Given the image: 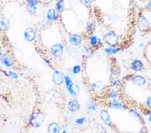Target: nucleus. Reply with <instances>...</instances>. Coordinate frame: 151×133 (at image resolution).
Here are the masks:
<instances>
[{
	"mask_svg": "<svg viewBox=\"0 0 151 133\" xmlns=\"http://www.w3.org/2000/svg\"><path fill=\"white\" fill-rule=\"evenodd\" d=\"M48 131L51 133H58L60 131V127L57 123L52 122L48 125Z\"/></svg>",
	"mask_w": 151,
	"mask_h": 133,
	"instance_id": "nucleus-14",
	"label": "nucleus"
},
{
	"mask_svg": "<svg viewBox=\"0 0 151 133\" xmlns=\"http://www.w3.org/2000/svg\"><path fill=\"white\" fill-rule=\"evenodd\" d=\"M116 93L124 105L143 116L151 115V81L140 73L133 72L122 77Z\"/></svg>",
	"mask_w": 151,
	"mask_h": 133,
	"instance_id": "nucleus-2",
	"label": "nucleus"
},
{
	"mask_svg": "<svg viewBox=\"0 0 151 133\" xmlns=\"http://www.w3.org/2000/svg\"><path fill=\"white\" fill-rule=\"evenodd\" d=\"M44 119H45V117H44L42 114L40 112H37L35 114H34L32 117L31 124L35 128H38L42 124Z\"/></svg>",
	"mask_w": 151,
	"mask_h": 133,
	"instance_id": "nucleus-6",
	"label": "nucleus"
},
{
	"mask_svg": "<svg viewBox=\"0 0 151 133\" xmlns=\"http://www.w3.org/2000/svg\"><path fill=\"white\" fill-rule=\"evenodd\" d=\"M63 49H64V48L61 44H56L51 47V54L54 57H60L63 55Z\"/></svg>",
	"mask_w": 151,
	"mask_h": 133,
	"instance_id": "nucleus-8",
	"label": "nucleus"
},
{
	"mask_svg": "<svg viewBox=\"0 0 151 133\" xmlns=\"http://www.w3.org/2000/svg\"><path fill=\"white\" fill-rule=\"evenodd\" d=\"M65 83H66L67 88L68 89V91H69V93L72 96H76V86H74L73 84L72 83V81L70 80L69 77H65Z\"/></svg>",
	"mask_w": 151,
	"mask_h": 133,
	"instance_id": "nucleus-10",
	"label": "nucleus"
},
{
	"mask_svg": "<svg viewBox=\"0 0 151 133\" xmlns=\"http://www.w3.org/2000/svg\"><path fill=\"white\" fill-rule=\"evenodd\" d=\"M81 71V67H79V66L75 67L73 69V72L75 73H79Z\"/></svg>",
	"mask_w": 151,
	"mask_h": 133,
	"instance_id": "nucleus-20",
	"label": "nucleus"
},
{
	"mask_svg": "<svg viewBox=\"0 0 151 133\" xmlns=\"http://www.w3.org/2000/svg\"><path fill=\"white\" fill-rule=\"evenodd\" d=\"M24 37L25 39L28 42H32L35 39L36 37V33L33 28H28L24 32Z\"/></svg>",
	"mask_w": 151,
	"mask_h": 133,
	"instance_id": "nucleus-9",
	"label": "nucleus"
},
{
	"mask_svg": "<svg viewBox=\"0 0 151 133\" xmlns=\"http://www.w3.org/2000/svg\"><path fill=\"white\" fill-rule=\"evenodd\" d=\"M1 61L2 63V64L5 65L6 67H11L12 65L11 60L9 59V58L8 56H6V55H4V56L1 57Z\"/></svg>",
	"mask_w": 151,
	"mask_h": 133,
	"instance_id": "nucleus-17",
	"label": "nucleus"
},
{
	"mask_svg": "<svg viewBox=\"0 0 151 133\" xmlns=\"http://www.w3.org/2000/svg\"><path fill=\"white\" fill-rule=\"evenodd\" d=\"M68 108L70 112H75L79 110V104L77 101L75 100H70L69 103H68Z\"/></svg>",
	"mask_w": 151,
	"mask_h": 133,
	"instance_id": "nucleus-13",
	"label": "nucleus"
},
{
	"mask_svg": "<svg viewBox=\"0 0 151 133\" xmlns=\"http://www.w3.org/2000/svg\"><path fill=\"white\" fill-rule=\"evenodd\" d=\"M136 28L143 35L151 34V3L144 4L137 11Z\"/></svg>",
	"mask_w": 151,
	"mask_h": 133,
	"instance_id": "nucleus-4",
	"label": "nucleus"
},
{
	"mask_svg": "<svg viewBox=\"0 0 151 133\" xmlns=\"http://www.w3.org/2000/svg\"><path fill=\"white\" fill-rule=\"evenodd\" d=\"M140 2H142L143 4H150L151 0H138Z\"/></svg>",
	"mask_w": 151,
	"mask_h": 133,
	"instance_id": "nucleus-21",
	"label": "nucleus"
},
{
	"mask_svg": "<svg viewBox=\"0 0 151 133\" xmlns=\"http://www.w3.org/2000/svg\"><path fill=\"white\" fill-rule=\"evenodd\" d=\"M106 24L105 42L115 51L131 47L135 40L136 0H92Z\"/></svg>",
	"mask_w": 151,
	"mask_h": 133,
	"instance_id": "nucleus-1",
	"label": "nucleus"
},
{
	"mask_svg": "<svg viewBox=\"0 0 151 133\" xmlns=\"http://www.w3.org/2000/svg\"><path fill=\"white\" fill-rule=\"evenodd\" d=\"M47 19L51 21H57V16L56 14V12L55 9H50L47 12Z\"/></svg>",
	"mask_w": 151,
	"mask_h": 133,
	"instance_id": "nucleus-16",
	"label": "nucleus"
},
{
	"mask_svg": "<svg viewBox=\"0 0 151 133\" xmlns=\"http://www.w3.org/2000/svg\"><path fill=\"white\" fill-rule=\"evenodd\" d=\"M37 0H27V9L29 13L31 14H35L37 10L36 5H37Z\"/></svg>",
	"mask_w": 151,
	"mask_h": 133,
	"instance_id": "nucleus-11",
	"label": "nucleus"
},
{
	"mask_svg": "<svg viewBox=\"0 0 151 133\" xmlns=\"http://www.w3.org/2000/svg\"><path fill=\"white\" fill-rule=\"evenodd\" d=\"M64 7H65V4L64 1L63 0H59L57 4V6H56V8H57L58 12H63L64 10Z\"/></svg>",
	"mask_w": 151,
	"mask_h": 133,
	"instance_id": "nucleus-18",
	"label": "nucleus"
},
{
	"mask_svg": "<svg viewBox=\"0 0 151 133\" xmlns=\"http://www.w3.org/2000/svg\"><path fill=\"white\" fill-rule=\"evenodd\" d=\"M65 77L64 75L62 72L59 71H55L52 73V81L54 83L57 85V86H60L65 81Z\"/></svg>",
	"mask_w": 151,
	"mask_h": 133,
	"instance_id": "nucleus-7",
	"label": "nucleus"
},
{
	"mask_svg": "<svg viewBox=\"0 0 151 133\" xmlns=\"http://www.w3.org/2000/svg\"><path fill=\"white\" fill-rule=\"evenodd\" d=\"M9 74L10 77H12L13 79H17L18 78V75H17L16 73H14L13 71H9Z\"/></svg>",
	"mask_w": 151,
	"mask_h": 133,
	"instance_id": "nucleus-19",
	"label": "nucleus"
},
{
	"mask_svg": "<svg viewBox=\"0 0 151 133\" xmlns=\"http://www.w3.org/2000/svg\"><path fill=\"white\" fill-rule=\"evenodd\" d=\"M9 20L4 15H0V30H6L9 26Z\"/></svg>",
	"mask_w": 151,
	"mask_h": 133,
	"instance_id": "nucleus-12",
	"label": "nucleus"
},
{
	"mask_svg": "<svg viewBox=\"0 0 151 133\" xmlns=\"http://www.w3.org/2000/svg\"><path fill=\"white\" fill-rule=\"evenodd\" d=\"M81 41V37L79 35H77V34H74V35H70V42L72 43L73 45L77 46L80 44Z\"/></svg>",
	"mask_w": 151,
	"mask_h": 133,
	"instance_id": "nucleus-15",
	"label": "nucleus"
},
{
	"mask_svg": "<svg viewBox=\"0 0 151 133\" xmlns=\"http://www.w3.org/2000/svg\"><path fill=\"white\" fill-rule=\"evenodd\" d=\"M16 1H21V0H16Z\"/></svg>",
	"mask_w": 151,
	"mask_h": 133,
	"instance_id": "nucleus-23",
	"label": "nucleus"
},
{
	"mask_svg": "<svg viewBox=\"0 0 151 133\" xmlns=\"http://www.w3.org/2000/svg\"><path fill=\"white\" fill-rule=\"evenodd\" d=\"M1 56V50H0V57Z\"/></svg>",
	"mask_w": 151,
	"mask_h": 133,
	"instance_id": "nucleus-22",
	"label": "nucleus"
},
{
	"mask_svg": "<svg viewBox=\"0 0 151 133\" xmlns=\"http://www.w3.org/2000/svg\"><path fill=\"white\" fill-rule=\"evenodd\" d=\"M108 107L117 113L118 119L112 121L110 127L115 128L120 132L144 133L148 132V129L142 114L128 107L118 100H110Z\"/></svg>",
	"mask_w": 151,
	"mask_h": 133,
	"instance_id": "nucleus-3",
	"label": "nucleus"
},
{
	"mask_svg": "<svg viewBox=\"0 0 151 133\" xmlns=\"http://www.w3.org/2000/svg\"><path fill=\"white\" fill-rule=\"evenodd\" d=\"M142 57L145 62L151 68V40L147 42L142 50Z\"/></svg>",
	"mask_w": 151,
	"mask_h": 133,
	"instance_id": "nucleus-5",
	"label": "nucleus"
}]
</instances>
